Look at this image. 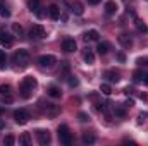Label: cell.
Masks as SVG:
<instances>
[{"mask_svg": "<svg viewBox=\"0 0 148 146\" xmlns=\"http://www.w3.org/2000/svg\"><path fill=\"white\" fill-rule=\"evenodd\" d=\"M28 2H41V0H28Z\"/></svg>", "mask_w": 148, "mask_h": 146, "instance_id": "74e56055", "label": "cell"}, {"mask_svg": "<svg viewBox=\"0 0 148 146\" xmlns=\"http://www.w3.org/2000/svg\"><path fill=\"white\" fill-rule=\"evenodd\" d=\"M95 141H97V136L93 132H84L83 134V143L84 145H93Z\"/></svg>", "mask_w": 148, "mask_h": 146, "instance_id": "e0dca14e", "label": "cell"}, {"mask_svg": "<svg viewBox=\"0 0 148 146\" xmlns=\"http://www.w3.org/2000/svg\"><path fill=\"white\" fill-rule=\"evenodd\" d=\"M48 96H52V98H60V96H62L60 88H57V86H50V88H48Z\"/></svg>", "mask_w": 148, "mask_h": 146, "instance_id": "ac0fdd59", "label": "cell"}, {"mask_svg": "<svg viewBox=\"0 0 148 146\" xmlns=\"http://www.w3.org/2000/svg\"><path fill=\"white\" fill-rule=\"evenodd\" d=\"M2 113H3V108H2V107H0V115H2Z\"/></svg>", "mask_w": 148, "mask_h": 146, "instance_id": "f35d334b", "label": "cell"}, {"mask_svg": "<svg viewBox=\"0 0 148 146\" xmlns=\"http://www.w3.org/2000/svg\"><path fill=\"white\" fill-rule=\"evenodd\" d=\"M145 117H147V113H140V117H138V119H140V120H138V122H140V124H141V122H143V120H145Z\"/></svg>", "mask_w": 148, "mask_h": 146, "instance_id": "d6a6232c", "label": "cell"}, {"mask_svg": "<svg viewBox=\"0 0 148 146\" xmlns=\"http://www.w3.org/2000/svg\"><path fill=\"white\" fill-rule=\"evenodd\" d=\"M29 35H31V38H38V40H41V38L47 36V31H45V28H43L41 24H33Z\"/></svg>", "mask_w": 148, "mask_h": 146, "instance_id": "ba28073f", "label": "cell"}, {"mask_svg": "<svg viewBox=\"0 0 148 146\" xmlns=\"http://www.w3.org/2000/svg\"><path fill=\"white\" fill-rule=\"evenodd\" d=\"M12 64H16V69H26L29 65V52L28 50H17L12 55Z\"/></svg>", "mask_w": 148, "mask_h": 146, "instance_id": "7a4b0ae2", "label": "cell"}, {"mask_svg": "<svg viewBox=\"0 0 148 146\" xmlns=\"http://www.w3.org/2000/svg\"><path fill=\"white\" fill-rule=\"evenodd\" d=\"M105 77H107L110 83H119V79H121V74L115 72V71H109V72L105 74Z\"/></svg>", "mask_w": 148, "mask_h": 146, "instance_id": "ffe728a7", "label": "cell"}, {"mask_svg": "<svg viewBox=\"0 0 148 146\" xmlns=\"http://www.w3.org/2000/svg\"><path fill=\"white\" fill-rule=\"evenodd\" d=\"M57 132H59V139H60L62 145L69 146L71 143H73V134H71V131H69L67 126H59Z\"/></svg>", "mask_w": 148, "mask_h": 146, "instance_id": "3957f363", "label": "cell"}, {"mask_svg": "<svg viewBox=\"0 0 148 146\" xmlns=\"http://www.w3.org/2000/svg\"><path fill=\"white\" fill-rule=\"evenodd\" d=\"M0 45H3V46H12L14 45V36L9 33V31H5V29H0Z\"/></svg>", "mask_w": 148, "mask_h": 146, "instance_id": "8992f818", "label": "cell"}, {"mask_svg": "<svg viewBox=\"0 0 148 146\" xmlns=\"http://www.w3.org/2000/svg\"><path fill=\"white\" fill-rule=\"evenodd\" d=\"M143 74L145 72H140V71L134 72V81H136V83H143Z\"/></svg>", "mask_w": 148, "mask_h": 146, "instance_id": "4dcf8cb0", "label": "cell"}, {"mask_svg": "<svg viewBox=\"0 0 148 146\" xmlns=\"http://www.w3.org/2000/svg\"><path fill=\"white\" fill-rule=\"evenodd\" d=\"M97 50H98V53H100V55H105V53H109L110 45H109V43H105V41H102V43H98Z\"/></svg>", "mask_w": 148, "mask_h": 146, "instance_id": "d6986e66", "label": "cell"}, {"mask_svg": "<svg viewBox=\"0 0 148 146\" xmlns=\"http://www.w3.org/2000/svg\"><path fill=\"white\" fill-rule=\"evenodd\" d=\"M76 48H77V45H76V41H74L73 38H66V40L62 41V50H64V52L71 53V52H76Z\"/></svg>", "mask_w": 148, "mask_h": 146, "instance_id": "9c48e42d", "label": "cell"}, {"mask_svg": "<svg viewBox=\"0 0 148 146\" xmlns=\"http://www.w3.org/2000/svg\"><path fill=\"white\" fill-rule=\"evenodd\" d=\"M14 141H16V139H14V136H10V134L3 138V145H7V146H12L14 145Z\"/></svg>", "mask_w": 148, "mask_h": 146, "instance_id": "484cf974", "label": "cell"}, {"mask_svg": "<svg viewBox=\"0 0 148 146\" xmlns=\"http://www.w3.org/2000/svg\"><path fill=\"white\" fill-rule=\"evenodd\" d=\"M5 59H7V57H5V52H3V50H0V69H3V67H5Z\"/></svg>", "mask_w": 148, "mask_h": 146, "instance_id": "f1b7e54d", "label": "cell"}, {"mask_svg": "<svg viewBox=\"0 0 148 146\" xmlns=\"http://www.w3.org/2000/svg\"><path fill=\"white\" fill-rule=\"evenodd\" d=\"M143 83L148 84V74H143Z\"/></svg>", "mask_w": 148, "mask_h": 146, "instance_id": "d590c367", "label": "cell"}, {"mask_svg": "<svg viewBox=\"0 0 148 146\" xmlns=\"http://www.w3.org/2000/svg\"><path fill=\"white\" fill-rule=\"evenodd\" d=\"M119 43L124 46V48H131L133 46V38L129 36V35H126V33H122V35H119Z\"/></svg>", "mask_w": 148, "mask_h": 146, "instance_id": "8fae6325", "label": "cell"}, {"mask_svg": "<svg viewBox=\"0 0 148 146\" xmlns=\"http://www.w3.org/2000/svg\"><path fill=\"white\" fill-rule=\"evenodd\" d=\"M98 38H100V35H98L97 29H90V31H86L83 35V40L84 41H98Z\"/></svg>", "mask_w": 148, "mask_h": 146, "instance_id": "7c38bea8", "label": "cell"}, {"mask_svg": "<svg viewBox=\"0 0 148 146\" xmlns=\"http://www.w3.org/2000/svg\"><path fill=\"white\" fill-rule=\"evenodd\" d=\"M124 105H126V107H133V100H127V102H126Z\"/></svg>", "mask_w": 148, "mask_h": 146, "instance_id": "e575fe53", "label": "cell"}, {"mask_svg": "<svg viewBox=\"0 0 148 146\" xmlns=\"http://www.w3.org/2000/svg\"><path fill=\"white\" fill-rule=\"evenodd\" d=\"M10 16V10L7 9V5L3 3V0H0V17H9Z\"/></svg>", "mask_w": 148, "mask_h": 146, "instance_id": "603a6c76", "label": "cell"}, {"mask_svg": "<svg viewBox=\"0 0 148 146\" xmlns=\"http://www.w3.org/2000/svg\"><path fill=\"white\" fill-rule=\"evenodd\" d=\"M117 60H119V62H124V60H126L124 53H117Z\"/></svg>", "mask_w": 148, "mask_h": 146, "instance_id": "1f68e13d", "label": "cell"}, {"mask_svg": "<svg viewBox=\"0 0 148 146\" xmlns=\"http://www.w3.org/2000/svg\"><path fill=\"white\" fill-rule=\"evenodd\" d=\"M12 31L21 36V35H23V26H21V24H12Z\"/></svg>", "mask_w": 148, "mask_h": 146, "instance_id": "4316f807", "label": "cell"}, {"mask_svg": "<svg viewBox=\"0 0 148 146\" xmlns=\"http://www.w3.org/2000/svg\"><path fill=\"white\" fill-rule=\"evenodd\" d=\"M114 113H115V117H121V119L126 117V110L122 108V107H115L114 108Z\"/></svg>", "mask_w": 148, "mask_h": 146, "instance_id": "cb8c5ba5", "label": "cell"}, {"mask_svg": "<svg viewBox=\"0 0 148 146\" xmlns=\"http://www.w3.org/2000/svg\"><path fill=\"white\" fill-rule=\"evenodd\" d=\"M38 83L35 77H31V76H28V77H24L23 81H21V84H19V95L23 96V98H31L33 96V91L36 89Z\"/></svg>", "mask_w": 148, "mask_h": 146, "instance_id": "6da1fadb", "label": "cell"}, {"mask_svg": "<svg viewBox=\"0 0 148 146\" xmlns=\"http://www.w3.org/2000/svg\"><path fill=\"white\" fill-rule=\"evenodd\" d=\"M83 59H84L86 64H93V62H95V53H93L90 48H86V50L83 52Z\"/></svg>", "mask_w": 148, "mask_h": 146, "instance_id": "9a60e30c", "label": "cell"}, {"mask_svg": "<svg viewBox=\"0 0 148 146\" xmlns=\"http://www.w3.org/2000/svg\"><path fill=\"white\" fill-rule=\"evenodd\" d=\"M77 119H79V122H88V120H90L88 113H84V112H81V113L77 115Z\"/></svg>", "mask_w": 148, "mask_h": 146, "instance_id": "f546056e", "label": "cell"}, {"mask_svg": "<svg viewBox=\"0 0 148 146\" xmlns=\"http://www.w3.org/2000/svg\"><path fill=\"white\" fill-rule=\"evenodd\" d=\"M38 64H40L41 67L50 69V67H53V65L57 64V59H55L53 55H41V57L38 59Z\"/></svg>", "mask_w": 148, "mask_h": 146, "instance_id": "5b68a950", "label": "cell"}, {"mask_svg": "<svg viewBox=\"0 0 148 146\" xmlns=\"http://www.w3.org/2000/svg\"><path fill=\"white\" fill-rule=\"evenodd\" d=\"M100 91H102L103 95H110V93H112L110 84H102V86H100Z\"/></svg>", "mask_w": 148, "mask_h": 146, "instance_id": "d4e9b609", "label": "cell"}, {"mask_svg": "<svg viewBox=\"0 0 148 146\" xmlns=\"http://www.w3.org/2000/svg\"><path fill=\"white\" fill-rule=\"evenodd\" d=\"M31 117H29V112L28 110H24V108H19V110H16L14 112V120L17 122V124H28V120H29Z\"/></svg>", "mask_w": 148, "mask_h": 146, "instance_id": "277c9868", "label": "cell"}, {"mask_svg": "<svg viewBox=\"0 0 148 146\" xmlns=\"http://www.w3.org/2000/svg\"><path fill=\"white\" fill-rule=\"evenodd\" d=\"M67 83H69V86H71V88H76V86L79 84V81H77V79H76L74 76H69V79H67Z\"/></svg>", "mask_w": 148, "mask_h": 146, "instance_id": "83f0119b", "label": "cell"}, {"mask_svg": "<svg viewBox=\"0 0 148 146\" xmlns=\"http://www.w3.org/2000/svg\"><path fill=\"white\" fill-rule=\"evenodd\" d=\"M36 139H38V143L41 146H47L48 143H50V132L48 131H45V129H38L36 131Z\"/></svg>", "mask_w": 148, "mask_h": 146, "instance_id": "52a82bcc", "label": "cell"}, {"mask_svg": "<svg viewBox=\"0 0 148 146\" xmlns=\"http://www.w3.org/2000/svg\"><path fill=\"white\" fill-rule=\"evenodd\" d=\"M134 24H136V29H138L140 33H145V35H148V26L143 23V21L136 19V21H134Z\"/></svg>", "mask_w": 148, "mask_h": 146, "instance_id": "44dd1931", "label": "cell"}, {"mask_svg": "<svg viewBox=\"0 0 148 146\" xmlns=\"http://www.w3.org/2000/svg\"><path fill=\"white\" fill-rule=\"evenodd\" d=\"M48 16H50L53 21H59V19H60V7L50 5V7H48Z\"/></svg>", "mask_w": 148, "mask_h": 146, "instance_id": "4fadbf2b", "label": "cell"}, {"mask_svg": "<svg viewBox=\"0 0 148 146\" xmlns=\"http://www.w3.org/2000/svg\"><path fill=\"white\" fill-rule=\"evenodd\" d=\"M66 3H67V5L71 7V12H73V14H76V16H81V14L84 12V9H83V5H81L79 2H74V3H69V2L66 0Z\"/></svg>", "mask_w": 148, "mask_h": 146, "instance_id": "5bb4252c", "label": "cell"}, {"mask_svg": "<svg viewBox=\"0 0 148 146\" xmlns=\"http://www.w3.org/2000/svg\"><path fill=\"white\" fill-rule=\"evenodd\" d=\"M105 12H107V16H114L115 12H117V3L115 2H107L105 3Z\"/></svg>", "mask_w": 148, "mask_h": 146, "instance_id": "2e32d148", "label": "cell"}, {"mask_svg": "<svg viewBox=\"0 0 148 146\" xmlns=\"http://www.w3.org/2000/svg\"><path fill=\"white\" fill-rule=\"evenodd\" d=\"M0 96H5L7 102L12 100V88L9 84H0Z\"/></svg>", "mask_w": 148, "mask_h": 146, "instance_id": "30bf717a", "label": "cell"}, {"mask_svg": "<svg viewBox=\"0 0 148 146\" xmlns=\"http://www.w3.org/2000/svg\"><path fill=\"white\" fill-rule=\"evenodd\" d=\"M100 2H102V0H88L90 5H97V3H100Z\"/></svg>", "mask_w": 148, "mask_h": 146, "instance_id": "836d02e7", "label": "cell"}, {"mask_svg": "<svg viewBox=\"0 0 148 146\" xmlns=\"http://www.w3.org/2000/svg\"><path fill=\"white\" fill-rule=\"evenodd\" d=\"M3 127H5V124H3V120L0 119V129H3Z\"/></svg>", "mask_w": 148, "mask_h": 146, "instance_id": "8d00e7d4", "label": "cell"}, {"mask_svg": "<svg viewBox=\"0 0 148 146\" xmlns=\"http://www.w3.org/2000/svg\"><path fill=\"white\" fill-rule=\"evenodd\" d=\"M19 143H21V145H24V146L31 145V136H29L28 132H23V134L19 136Z\"/></svg>", "mask_w": 148, "mask_h": 146, "instance_id": "7402d4cb", "label": "cell"}]
</instances>
